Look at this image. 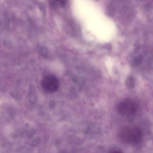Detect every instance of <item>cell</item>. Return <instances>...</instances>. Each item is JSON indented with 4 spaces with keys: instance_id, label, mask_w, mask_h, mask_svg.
<instances>
[{
    "instance_id": "8992f818",
    "label": "cell",
    "mask_w": 153,
    "mask_h": 153,
    "mask_svg": "<svg viewBox=\"0 0 153 153\" xmlns=\"http://www.w3.org/2000/svg\"><path fill=\"white\" fill-rule=\"evenodd\" d=\"M108 153H124L122 151H120V150H118V149H113V150H111Z\"/></svg>"
},
{
    "instance_id": "7a4b0ae2",
    "label": "cell",
    "mask_w": 153,
    "mask_h": 153,
    "mask_svg": "<svg viewBox=\"0 0 153 153\" xmlns=\"http://www.w3.org/2000/svg\"><path fill=\"white\" fill-rule=\"evenodd\" d=\"M137 108L136 102L130 99L122 101L117 106L118 111L121 115L125 116H130L134 114Z\"/></svg>"
},
{
    "instance_id": "3957f363",
    "label": "cell",
    "mask_w": 153,
    "mask_h": 153,
    "mask_svg": "<svg viewBox=\"0 0 153 153\" xmlns=\"http://www.w3.org/2000/svg\"><path fill=\"white\" fill-rule=\"evenodd\" d=\"M41 85L46 91L48 93L54 92L59 87V81L56 76L52 74H48L42 78Z\"/></svg>"
},
{
    "instance_id": "6da1fadb",
    "label": "cell",
    "mask_w": 153,
    "mask_h": 153,
    "mask_svg": "<svg viewBox=\"0 0 153 153\" xmlns=\"http://www.w3.org/2000/svg\"><path fill=\"white\" fill-rule=\"evenodd\" d=\"M118 135L121 143L128 145L137 144L143 138L142 131L135 126L124 127L120 129Z\"/></svg>"
},
{
    "instance_id": "277c9868",
    "label": "cell",
    "mask_w": 153,
    "mask_h": 153,
    "mask_svg": "<svg viewBox=\"0 0 153 153\" xmlns=\"http://www.w3.org/2000/svg\"><path fill=\"white\" fill-rule=\"evenodd\" d=\"M69 0H49V3L54 8H60L66 6Z\"/></svg>"
},
{
    "instance_id": "5b68a950",
    "label": "cell",
    "mask_w": 153,
    "mask_h": 153,
    "mask_svg": "<svg viewBox=\"0 0 153 153\" xmlns=\"http://www.w3.org/2000/svg\"><path fill=\"white\" fill-rule=\"evenodd\" d=\"M127 85L130 88H133L135 85L134 80L132 77H129L127 81Z\"/></svg>"
}]
</instances>
